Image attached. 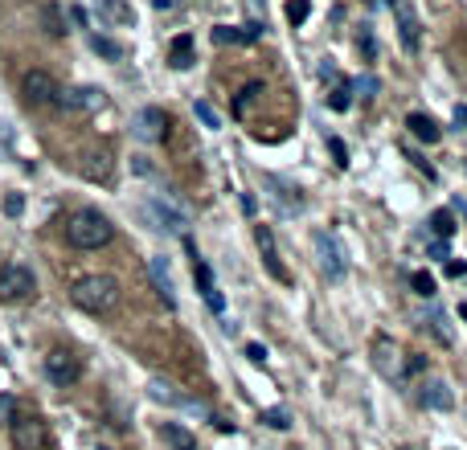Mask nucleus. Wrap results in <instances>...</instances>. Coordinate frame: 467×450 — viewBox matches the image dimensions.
<instances>
[{"instance_id":"obj_23","label":"nucleus","mask_w":467,"mask_h":450,"mask_svg":"<svg viewBox=\"0 0 467 450\" xmlns=\"http://www.w3.org/2000/svg\"><path fill=\"white\" fill-rule=\"evenodd\" d=\"M193 66V37H181L173 45V70H188Z\"/></svg>"},{"instance_id":"obj_34","label":"nucleus","mask_w":467,"mask_h":450,"mask_svg":"<svg viewBox=\"0 0 467 450\" xmlns=\"http://www.w3.org/2000/svg\"><path fill=\"white\" fill-rule=\"evenodd\" d=\"M328 152H332V156H336V164H340V168H344V164H349V147H344V143H340V139H328Z\"/></svg>"},{"instance_id":"obj_39","label":"nucleus","mask_w":467,"mask_h":450,"mask_svg":"<svg viewBox=\"0 0 467 450\" xmlns=\"http://www.w3.org/2000/svg\"><path fill=\"white\" fill-rule=\"evenodd\" d=\"M132 172H136V177H152V164H143V160H136V164H132Z\"/></svg>"},{"instance_id":"obj_35","label":"nucleus","mask_w":467,"mask_h":450,"mask_svg":"<svg viewBox=\"0 0 467 450\" xmlns=\"http://www.w3.org/2000/svg\"><path fill=\"white\" fill-rule=\"evenodd\" d=\"M258 90H263V82H250V87H242V90H238V111H242V107H246V102H250V98H254Z\"/></svg>"},{"instance_id":"obj_24","label":"nucleus","mask_w":467,"mask_h":450,"mask_svg":"<svg viewBox=\"0 0 467 450\" xmlns=\"http://www.w3.org/2000/svg\"><path fill=\"white\" fill-rule=\"evenodd\" d=\"M328 107H332V111H349V107H353V82H340V87L332 90V94H328Z\"/></svg>"},{"instance_id":"obj_9","label":"nucleus","mask_w":467,"mask_h":450,"mask_svg":"<svg viewBox=\"0 0 467 450\" xmlns=\"http://www.w3.org/2000/svg\"><path fill=\"white\" fill-rule=\"evenodd\" d=\"M143 213L156 222L160 233H185V213H181L177 205H168L164 197H148V201H143Z\"/></svg>"},{"instance_id":"obj_38","label":"nucleus","mask_w":467,"mask_h":450,"mask_svg":"<svg viewBox=\"0 0 467 450\" xmlns=\"http://www.w3.org/2000/svg\"><path fill=\"white\" fill-rule=\"evenodd\" d=\"M422 368H426V360L410 352V357H406V372H422Z\"/></svg>"},{"instance_id":"obj_30","label":"nucleus","mask_w":467,"mask_h":450,"mask_svg":"<svg viewBox=\"0 0 467 450\" xmlns=\"http://www.w3.org/2000/svg\"><path fill=\"white\" fill-rule=\"evenodd\" d=\"M263 422H267L271 430H287V426H291V417H287V409H267V413H263Z\"/></svg>"},{"instance_id":"obj_6","label":"nucleus","mask_w":467,"mask_h":450,"mask_svg":"<svg viewBox=\"0 0 467 450\" xmlns=\"http://www.w3.org/2000/svg\"><path fill=\"white\" fill-rule=\"evenodd\" d=\"M8 430H12V447L17 450H46V442H49V430H46V422H42L37 413L12 417Z\"/></svg>"},{"instance_id":"obj_37","label":"nucleus","mask_w":467,"mask_h":450,"mask_svg":"<svg viewBox=\"0 0 467 450\" xmlns=\"http://www.w3.org/2000/svg\"><path fill=\"white\" fill-rule=\"evenodd\" d=\"M21 209H25V201H21V197H17V192H12V197H8V201H4V213H8V217H17V213H21Z\"/></svg>"},{"instance_id":"obj_13","label":"nucleus","mask_w":467,"mask_h":450,"mask_svg":"<svg viewBox=\"0 0 467 450\" xmlns=\"http://www.w3.org/2000/svg\"><path fill=\"white\" fill-rule=\"evenodd\" d=\"M58 107H66V111H98L103 107V94L94 87H70L58 94Z\"/></svg>"},{"instance_id":"obj_25","label":"nucleus","mask_w":467,"mask_h":450,"mask_svg":"<svg viewBox=\"0 0 467 450\" xmlns=\"http://www.w3.org/2000/svg\"><path fill=\"white\" fill-rule=\"evenodd\" d=\"M430 229H434V233H439V237H443V242H447V237H451V233H455V217H451V213H447V209H439V213H434V217H430Z\"/></svg>"},{"instance_id":"obj_26","label":"nucleus","mask_w":467,"mask_h":450,"mask_svg":"<svg viewBox=\"0 0 467 450\" xmlns=\"http://www.w3.org/2000/svg\"><path fill=\"white\" fill-rule=\"evenodd\" d=\"M91 49H94V53H103V57H111V62H119V57H123V49H119V45L107 42V37H98V33H91Z\"/></svg>"},{"instance_id":"obj_41","label":"nucleus","mask_w":467,"mask_h":450,"mask_svg":"<svg viewBox=\"0 0 467 450\" xmlns=\"http://www.w3.org/2000/svg\"><path fill=\"white\" fill-rule=\"evenodd\" d=\"M455 119H459V123H467V107H459V111H455Z\"/></svg>"},{"instance_id":"obj_18","label":"nucleus","mask_w":467,"mask_h":450,"mask_svg":"<svg viewBox=\"0 0 467 450\" xmlns=\"http://www.w3.org/2000/svg\"><path fill=\"white\" fill-rule=\"evenodd\" d=\"M160 438H164L173 450H197V438L188 434L185 426H177V422H164V426H160Z\"/></svg>"},{"instance_id":"obj_12","label":"nucleus","mask_w":467,"mask_h":450,"mask_svg":"<svg viewBox=\"0 0 467 450\" xmlns=\"http://www.w3.org/2000/svg\"><path fill=\"white\" fill-rule=\"evenodd\" d=\"M148 278L156 282V291H160V299L168 303V307H177V282H173V270H168V258H148Z\"/></svg>"},{"instance_id":"obj_15","label":"nucleus","mask_w":467,"mask_h":450,"mask_svg":"<svg viewBox=\"0 0 467 450\" xmlns=\"http://www.w3.org/2000/svg\"><path fill=\"white\" fill-rule=\"evenodd\" d=\"M148 393H152L160 405H173V409H201V405L188 402L177 385H168V381H160V377H156V381H148Z\"/></svg>"},{"instance_id":"obj_7","label":"nucleus","mask_w":467,"mask_h":450,"mask_svg":"<svg viewBox=\"0 0 467 450\" xmlns=\"http://www.w3.org/2000/svg\"><path fill=\"white\" fill-rule=\"evenodd\" d=\"M21 94H25L29 107H58L62 87L53 82V74H46V70H29V74L21 78Z\"/></svg>"},{"instance_id":"obj_11","label":"nucleus","mask_w":467,"mask_h":450,"mask_svg":"<svg viewBox=\"0 0 467 450\" xmlns=\"http://www.w3.org/2000/svg\"><path fill=\"white\" fill-rule=\"evenodd\" d=\"M254 246H258V254H263V267L271 270L275 278H283V282H287V267L279 262V246H275L271 225H254Z\"/></svg>"},{"instance_id":"obj_1","label":"nucleus","mask_w":467,"mask_h":450,"mask_svg":"<svg viewBox=\"0 0 467 450\" xmlns=\"http://www.w3.org/2000/svg\"><path fill=\"white\" fill-rule=\"evenodd\" d=\"M111 237H115V225L107 222L98 209H78L66 222V242L74 250H103V246H111Z\"/></svg>"},{"instance_id":"obj_8","label":"nucleus","mask_w":467,"mask_h":450,"mask_svg":"<svg viewBox=\"0 0 467 450\" xmlns=\"http://www.w3.org/2000/svg\"><path fill=\"white\" fill-rule=\"evenodd\" d=\"M46 377L53 385H74L78 377H82V360L74 357V352H66V348H58V352H49L46 357Z\"/></svg>"},{"instance_id":"obj_36","label":"nucleus","mask_w":467,"mask_h":450,"mask_svg":"<svg viewBox=\"0 0 467 450\" xmlns=\"http://www.w3.org/2000/svg\"><path fill=\"white\" fill-rule=\"evenodd\" d=\"M246 357H250V364H267V348L263 344H246Z\"/></svg>"},{"instance_id":"obj_40","label":"nucleus","mask_w":467,"mask_h":450,"mask_svg":"<svg viewBox=\"0 0 467 450\" xmlns=\"http://www.w3.org/2000/svg\"><path fill=\"white\" fill-rule=\"evenodd\" d=\"M254 209H258V205H254V197H250V192H242V213H254Z\"/></svg>"},{"instance_id":"obj_5","label":"nucleus","mask_w":467,"mask_h":450,"mask_svg":"<svg viewBox=\"0 0 467 450\" xmlns=\"http://www.w3.org/2000/svg\"><path fill=\"white\" fill-rule=\"evenodd\" d=\"M373 364H377L381 377L402 381V377H406V348H402L394 336H373Z\"/></svg>"},{"instance_id":"obj_4","label":"nucleus","mask_w":467,"mask_h":450,"mask_svg":"<svg viewBox=\"0 0 467 450\" xmlns=\"http://www.w3.org/2000/svg\"><path fill=\"white\" fill-rule=\"evenodd\" d=\"M312 250H316V267L324 270V278H344V270H349V262H344V250H340V242L328 233V229H316L312 233Z\"/></svg>"},{"instance_id":"obj_2","label":"nucleus","mask_w":467,"mask_h":450,"mask_svg":"<svg viewBox=\"0 0 467 450\" xmlns=\"http://www.w3.org/2000/svg\"><path fill=\"white\" fill-rule=\"evenodd\" d=\"M70 299H74V307H82V312L107 315L115 303H119V282H115L111 274H82V278L70 287Z\"/></svg>"},{"instance_id":"obj_10","label":"nucleus","mask_w":467,"mask_h":450,"mask_svg":"<svg viewBox=\"0 0 467 450\" xmlns=\"http://www.w3.org/2000/svg\"><path fill=\"white\" fill-rule=\"evenodd\" d=\"M168 135V115L160 111V107H143L140 115H136V139L143 143H160Z\"/></svg>"},{"instance_id":"obj_22","label":"nucleus","mask_w":467,"mask_h":450,"mask_svg":"<svg viewBox=\"0 0 467 450\" xmlns=\"http://www.w3.org/2000/svg\"><path fill=\"white\" fill-rule=\"evenodd\" d=\"M271 188H275V205H283V213H299V209H303V201L295 197V188L275 184V180H271Z\"/></svg>"},{"instance_id":"obj_3","label":"nucleus","mask_w":467,"mask_h":450,"mask_svg":"<svg viewBox=\"0 0 467 450\" xmlns=\"http://www.w3.org/2000/svg\"><path fill=\"white\" fill-rule=\"evenodd\" d=\"M33 291H37V278L29 267L8 262L0 270V303H25V299H33Z\"/></svg>"},{"instance_id":"obj_21","label":"nucleus","mask_w":467,"mask_h":450,"mask_svg":"<svg viewBox=\"0 0 467 450\" xmlns=\"http://www.w3.org/2000/svg\"><path fill=\"white\" fill-rule=\"evenodd\" d=\"M394 17H398V25H402V42L414 49V45H418V25H414V17L406 12V4H402V0H394Z\"/></svg>"},{"instance_id":"obj_32","label":"nucleus","mask_w":467,"mask_h":450,"mask_svg":"<svg viewBox=\"0 0 467 450\" xmlns=\"http://www.w3.org/2000/svg\"><path fill=\"white\" fill-rule=\"evenodd\" d=\"M193 111H197V119H201V123H205V127H218V111H213V107H209V102H197V107H193Z\"/></svg>"},{"instance_id":"obj_19","label":"nucleus","mask_w":467,"mask_h":450,"mask_svg":"<svg viewBox=\"0 0 467 450\" xmlns=\"http://www.w3.org/2000/svg\"><path fill=\"white\" fill-rule=\"evenodd\" d=\"M406 127H410V135L422 139V143H434V139H439V123H434L430 115H422V111H414V115L406 119Z\"/></svg>"},{"instance_id":"obj_33","label":"nucleus","mask_w":467,"mask_h":450,"mask_svg":"<svg viewBox=\"0 0 467 450\" xmlns=\"http://www.w3.org/2000/svg\"><path fill=\"white\" fill-rule=\"evenodd\" d=\"M287 17H291V21L299 25V21L308 17V0H291V4H287Z\"/></svg>"},{"instance_id":"obj_42","label":"nucleus","mask_w":467,"mask_h":450,"mask_svg":"<svg viewBox=\"0 0 467 450\" xmlns=\"http://www.w3.org/2000/svg\"><path fill=\"white\" fill-rule=\"evenodd\" d=\"M459 315H464V319H467V303H464V307H459Z\"/></svg>"},{"instance_id":"obj_31","label":"nucleus","mask_w":467,"mask_h":450,"mask_svg":"<svg viewBox=\"0 0 467 450\" xmlns=\"http://www.w3.org/2000/svg\"><path fill=\"white\" fill-rule=\"evenodd\" d=\"M103 12H107L111 21H115V17H119V21H132V8L119 4V0H103Z\"/></svg>"},{"instance_id":"obj_16","label":"nucleus","mask_w":467,"mask_h":450,"mask_svg":"<svg viewBox=\"0 0 467 450\" xmlns=\"http://www.w3.org/2000/svg\"><path fill=\"white\" fill-rule=\"evenodd\" d=\"M82 177H91V180H107V177H111V152H107V147H91V152H82Z\"/></svg>"},{"instance_id":"obj_29","label":"nucleus","mask_w":467,"mask_h":450,"mask_svg":"<svg viewBox=\"0 0 467 450\" xmlns=\"http://www.w3.org/2000/svg\"><path fill=\"white\" fill-rule=\"evenodd\" d=\"M410 282H414V295H422V299H430V295H434V278H430L426 270H414V278H410Z\"/></svg>"},{"instance_id":"obj_14","label":"nucleus","mask_w":467,"mask_h":450,"mask_svg":"<svg viewBox=\"0 0 467 450\" xmlns=\"http://www.w3.org/2000/svg\"><path fill=\"white\" fill-rule=\"evenodd\" d=\"M193 278H197V291H201V299H205V307H209V312H226V299H222V291H218V287H213V274H209V267H205V262H197V267H193Z\"/></svg>"},{"instance_id":"obj_17","label":"nucleus","mask_w":467,"mask_h":450,"mask_svg":"<svg viewBox=\"0 0 467 450\" xmlns=\"http://www.w3.org/2000/svg\"><path fill=\"white\" fill-rule=\"evenodd\" d=\"M422 405H430V409H451V405H455L451 385H447V381H430V385L422 389Z\"/></svg>"},{"instance_id":"obj_28","label":"nucleus","mask_w":467,"mask_h":450,"mask_svg":"<svg viewBox=\"0 0 467 450\" xmlns=\"http://www.w3.org/2000/svg\"><path fill=\"white\" fill-rule=\"evenodd\" d=\"M42 17H46V29L53 33V37H62V33H66V25H62V12H58L53 4H46V8H42Z\"/></svg>"},{"instance_id":"obj_27","label":"nucleus","mask_w":467,"mask_h":450,"mask_svg":"<svg viewBox=\"0 0 467 450\" xmlns=\"http://www.w3.org/2000/svg\"><path fill=\"white\" fill-rule=\"evenodd\" d=\"M426 319H430V332H434V336H439L443 344H451V327H447V315H443V312H430Z\"/></svg>"},{"instance_id":"obj_20","label":"nucleus","mask_w":467,"mask_h":450,"mask_svg":"<svg viewBox=\"0 0 467 450\" xmlns=\"http://www.w3.org/2000/svg\"><path fill=\"white\" fill-rule=\"evenodd\" d=\"M258 37V29L250 25V29H234V25H218L213 29V42L218 45H238V42H254Z\"/></svg>"}]
</instances>
